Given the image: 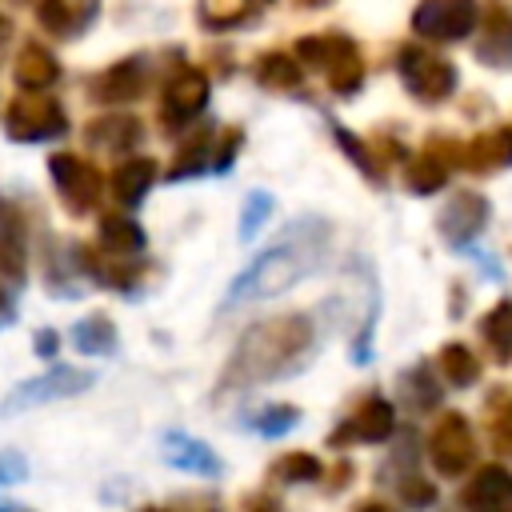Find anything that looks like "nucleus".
Returning <instances> with one entry per match:
<instances>
[{
	"mask_svg": "<svg viewBox=\"0 0 512 512\" xmlns=\"http://www.w3.org/2000/svg\"><path fill=\"white\" fill-rule=\"evenodd\" d=\"M252 424H256L264 436H280V432H288V428L296 424V408H288V404H280V408H264Z\"/></svg>",
	"mask_w": 512,
	"mask_h": 512,
	"instance_id": "7c9ffc66",
	"label": "nucleus"
},
{
	"mask_svg": "<svg viewBox=\"0 0 512 512\" xmlns=\"http://www.w3.org/2000/svg\"><path fill=\"white\" fill-rule=\"evenodd\" d=\"M164 456L176 464V468H188V472H204V476H216L220 472V460L208 444L184 436V432H168L164 436Z\"/></svg>",
	"mask_w": 512,
	"mask_h": 512,
	"instance_id": "dca6fc26",
	"label": "nucleus"
},
{
	"mask_svg": "<svg viewBox=\"0 0 512 512\" xmlns=\"http://www.w3.org/2000/svg\"><path fill=\"white\" fill-rule=\"evenodd\" d=\"M392 424H396L392 404H388L384 396H368V400L360 404V412L340 428V436H332V444H344L348 436H352V440H368V444H376V440H388V436H392Z\"/></svg>",
	"mask_w": 512,
	"mask_h": 512,
	"instance_id": "f8f14e48",
	"label": "nucleus"
},
{
	"mask_svg": "<svg viewBox=\"0 0 512 512\" xmlns=\"http://www.w3.org/2000/svg\"><path fill=\"white\" fill-rule=\"evenodd\" d=\"M444 180H448V168L436 156H420L408 164V188L412 192H436Z\"/></svg>",
	"mask_w": 512,
	"mask_h": 512,
	"instance_id": "bb28decb",
	"label": "nucleus"
},
{
	"mask_svg": "<svg viewBox=\"0 0 512 512\" xmlns=\"http://www.w3.org/2000/svg\"><path fill=\"white\" fill-rule=\"evenodd\" d=\"M484 200L476 196V192H460V196H452L448 200V208L440 212V228H444V236L448 240H468L480 224H484Z\"/></svg>",
	"mask_w": 512,
	"mask_h": 512,
	"instance_id": "2eb2a0df",
	"label": "nucleus"
},
{
	"mask_svg": "<svg viewBox=\"0 0 512 512\" xmlns=\"http://www.w3.org/2000/svg\"><path fill=\"white\" fill-rule=\"evenodd\" d=\"M464 504L472 512H512V472L500 464L480 468L464 492Z\"/></svg>",
	"mask_w": 512,
	"mask_h": 512,
	"instance_id": "9b49d317",
	"label": "nucleus"
},
{
	"mask_svg": "<svg viewBox=\"0 0 512 512\" xmlns=\"http://www.w3.org/2000/svg\"><path fill=\"white\" fill-rule=\"evenodd\" d=\"M0 276H24V224L8 204L0 208Z\"/></svg>",
	"mask_w": 512,
	"mask_h": 512,
	"instance_id": "a211bd4d",
	"label": "nucleus"
},
{
	"mask_svg": "<svg viewBox=\"0 0 512 512\" xmlns=\"http://www.w3.org/2000/svg\"><path fill=\"white\" fill-rule=\"evenodd\" d=\"M88 140L96 148H104V152H124V148H132L140 140V124L132 116H104V120H96L88 128Z\"/></svg>",
	"mask_w": 512,
	"mask_h": 512,
	"instance_id": "412c9836",
	"label": "nucleus"
},
{
	"mask_svg": "<svg viewBox=\"0 0 512 512\" xmlns=\"http://www.w3.org/2000/svg\"><path fill=\"white\" fill-rule=\"evenodd\" d=\"M144 88V64L140 60H120L108 72H100L92 80V96L104 104H120V100H136Z\"/></svg>",
	"mask_w": 512,
	"mask_h": 512,
	"instance_id": "ddd939ff",
	"label": "nucleus"
},
{
	"mask_svg": "<svg viewBox=\"0 0 512 512\" xmlns=\"http://www.w3.org/2000/svg\"><path fill=\"white\" fill-rule=\"evenodd\" d=\"M92 384V372H80V368H52L36 380H24L8 400H4V416L12 412H24L32 404H44V400H60V396H72V392H84Z\"/></svg>",
	"mask_w": 512,
	"mask_h": 512,
	"instance_id": "6e6552de",
	"label": "nucleus"
},
{
	"mask_svg": "<svg viewBox=\"0 0 512 512\" xmlns=\"http://www.w3.org/2000/svg\"><path fill=\"white\" fill-rule=\"evenodd\" d=\"M204 156H208V136H196V144H188V148L176 156V164L168 168V176L180 180V176H188V172H200V168H204Z\"/></svg>",
	"mask_w": 512,
	"mask_h": 512,
	"instance_id": "c756f323",
	"label": "nucleus"
},
{
	"mask_svg": "<svg viewBox=\"0 0 512 512\" xmlns=\"http://www.w3.org/2000/svg\"><path fill=\"white\" fill-rule=\"evenodd\" d=\"M312 344V328L300 316H284V320H268L260 328H252L228 368V380H264V376H280L296 356H304Z\"/></svg>",
	"mask_w": 512,
	"mask_h": 512,
	"instance_id": "f257e3e1",
	"label": "nucleus"
},
{
	"mask_svg": "<svg viewBox=\"0 0 512 512\" xmlns=\"http://www.w3.org/2000/svg\"><path fill=\"white\" fill-rule=\"evenodd\" d=\"M504 164H512V128H492L468 144V168L488 172V168H504Z\"/></svg>",
	"mask_w": 512,
	"mask_h": 512,
	"instance_id": "6ab92c4d",
	"label": "nucleus"
},
{
	"mask_svg": "<svg viewBox=\"0 0 512 512\" xmlns=\"http://www.w3.org/2000/svg\"><path fill=\"white\" fill-rule=\"evenodd\" d=\"M480 56L492 64H508L512 60V12L508 8H492L484 20V36H480Z\"/></svg>",
	"mask_w": 512,
	"mask_h": 512,
	"instance_id": "aec40b11",
	"label": "nucleus"
},
{
	"mask_svg": "<svg viewBox=\"0 0 512 512\" xmlns=\"http://www.w3.org/2000/svg\"><path fill=\"white\" fill-rule=\"evenodd\" d=\"M476 460V440H472V428L460 412H448L436 432H432V464L436 472L444 476H460L468 464Z\"/></svg>",
	"mask_w": 512,
	"mask_h": 512,
	"instance_id": "1a4fd4ad",
	"label": "nucleus"
},
{
	"mask_svg": "<svg viewBox=\"0 0 512 512\" xmlns=\"http://www.w3.org/2000/svg\"><path fill=\"white\" fill-rule=\"evenodd\" d=\"M480 4L476 0H424L412 12V28L428 40H460L476 28Z\"/></svg>",
	"mask_w": 512,
	"mask_h": 512,
	"instance_id": "39448f33",
	"label": "nucleus"
},
{
	"mask_svg": "<svg viewBox=\"0 0 512 512\" xmlns=\"http://www.w3.org/2000/svg\"><path fill=\"white\" fill-rule=\"evenodd\" d=\"M8 320H12V304L0 296V324H8Z\"/></svg>",
	"mask_w": 512,
	"mask_h": 512,
	"instance_id": "c9c22d12",
	"label": "nucleus"
},
{
	"mask_svg": "<svg viewBox=\"0 0 512 512\" xmlns=\"http://www.w3.org/2000/svg\"><path fill=\"white\" fill-rule=\"evenodd\" d=\"M72 344H76L80 352H88V356H104V352L116 348V328H112V320H104V316H88V320H80V324L72 328Z\"/></svg>",
	"mask_w": 512,
	"mask_h": 512,
	"instance_id": "5701e85b",
	"label": "nucleus"
},
{
	"mask_svg": "<svg viewBox=\"0 0 512 512\" xmlns=\"http://www.w3.org/2000/svg\"><path fill=\"white\" fill-rule=\"evenodd\" d=\"M68 128V116L60 108L56 96H44V92H24L8 104V136L12 140H24V144H36V140H52V136H64Z\"/></svg>",
	"mask_w": 512,
	"mask_h": 512,
	"instance_id": "20e7f679",
	"label": "nucleus"
},
{
	"mask_svg": "<svg viewBox=\"0 0 512 512\" xmlns=\"http://www.w3.org/2000/svg\"><path fill=\"white\" fill-rule=\"evenodd\" d=\"M256 80L268 84V88H296V84H300V64H296V56H288V52H268V56L256 64Z\"/></svg>",
	"mask_w": 512,
	"mask_h": 512,
	"instance_id": "393cba45",
	"label": "nucleus"
},
{
	"mask_svg": "<svg viewBox=\"0 0 512 512\" xmlns=\"http://www.w3.org/2000/svg\"><path fill=\"white\" fill-rule=\"evenodd\" d=\"M204 100H208V80H204V72L180 68V72L168 80V88H164L160 116H164V124L180 128V124H188V120L204 108Z\"/></svg>",
	"mask_w": 512,
	"mask_h": 512,
	"instance_id": "9d476101",
	"label": "nucleus"
},
{
	"mask_svg": "<svg viewBox=\"0 0 512 512\" xmlns=\"http://www.w3.org/2000/svg\"><path fill=\"white\" fill-rule=\"evenodd\" d=\"M268 208H272V200H268V196H252V200L244 204V224H240V236H244V240L260 228V220L268 216Z\"/></svg>",
	"mask_w": 512,
	"mask_h": 512,
	"instance_id": "2f4dec72",
	"label": "nucleus"
},
{
	"mask_svg": "<svg viewBox=\"0 0 512 512\" xmlns=\"http://www.w3.org/2000/svg\"><path fill=\"white\" fill-rule=\"evenodd\" d=\"M256 4H264V0H256Z\"/></svg>",
	"mask_w": 512,
	"mask_h": 512,
	"instance_id": "a19ab883",
	"label": "nucleus"
},
{
	"mask_svg": "<svg viewBox=\"0 0 512 512\" xmlns=\"http://www.w3.org/2000/svg\"><path fill=\"white\" fill-rule=\"evenodd\" d=\"M100 248L116 252V256H136L144 248V232L124 216H104L100 220Z\"/></svg>",
	"mask_w": 512,
	"mask_h": 512,
	"instance_id": "4be33fe9",
	"label": "nucleus"
},
{
	"mask_svg": "<svg viewBox=\"0 0 512 512\" xmlns=\"http://www.w3.org/2000/svg\"><path fill=\"white\" fill-rule=\"evenodd\" d=\"M0 512H28V508H12V504H4V500H0Z\"/></svg>",
	"mask_w": 512,
	"mask_h": 512,
	"instance_id": "58836bf2",
	"label": "nucleus"
},
{
	"mask_svg": "<svg viewBox=\"0 0 512 512\" xmlns=\"http://www.w3.org/2000/svg\"><path fill=\"white\" fill-rule=\"evenodd\" d=\"M36 16H40V24H44L48 32H56V36H68V32H72V0H40Z\"/></svg>",
	"mask_w": 512,
	"mask_h": 512,
	"instance_id": "c85d7f7f",
	"label": "nucleus"
},
{
	"mask_svg": "<svg viewBox=\"0 0 512 512\" xmlns=\"http://www.w3.org/2000/svg\"><path fill=\"white\" fill-rule=\"evenodd\" d=\"M440 368H444V380L456 384V388H468V384L480 376V364H476V356H472L464 344H448V348L440 352Z\"/></svg>",
	"mask_w": 512,
	"mask_h": 512,
	"instance_id": "a878e982",
	"label": "nucleus"
},
{
	"mask_svg": "<svg viewBox=\"0 0 512 512\" xmlns=\"http://www.w3.org/2000/svg\"><path fill=\"white\" fill-rule=\"evenodd\" d=\"M400 76H404V88L416 92L420 100H444L452 92V84H456L452 64L432 56V52H424V48H416V44H408L400 52Z\"/></svg>",
	"mask_w": 512,
	"mask_h": 512,
	"instance_id": "423d86ee",
	"label": "nucleus"
},
{
	"mask_svg": "<svg viewBox=\"0 0 512 512\" xmlns=\"http://www.w3.org/2000/svg\"><path fill=\"white\" fill-rule=\"evenodd\" d=\"M432 484H424V480H404V500L412 504V508H428L432 504Z\"/></svg>",
	"mask_w": 512,
	"mask_h": 512,
	"instance_id": "473e14b6",
	"label": "nucleus"
},
{
	"mask_svg": "<svg viewBox=\"0 0 512 512\" xmlns=\"http://www.w3.org/2000/svg\"><path fill=\"white\" fill-rule=\"evenodd\" d=\"M276 476L288 480V484H304V480H316L320 476V460L308 456V452H292L284 460H276Z\"/></svg>",
	"mask_w": 512,
	"mask_h": 512,
	"instance_id": "cd10ccee",
	"label": "nucleus"
},
{
	"mask_svg": "<svg viewBox=\"0 0 512 512\" xmlns=\"http://www.w3.org/2000/svg\"><path fill=\"white\" fill-rule=\"evenodd\" d=\"M360 512H392V508H384V504H364Z\"/></svg>",
	"mask_w": 512,
	"mask_h": 512,
	"instance_id": "4c0bfd02",
	"label": "nucleus"
},
{
	"mask_svg": "<svg viewBox=\"0 0 512 512\" xmlns=\"http://www.w3.org/2000/svg\"><path fill=\"white\" fill-rule=\"evenodd\" d=\"M152 180H156V164L148 156H132L112 172V196L120 204H140L144 192L152 188Z\"/></svg>",
	"mask_w": 512,
	"mask_h": 512,
	"instance_id": "f3484780",
	"label": "nucleus"
},
{
	"mask_svg": "<svg viewBox=\"0 0 512 512\" xmlns=\"http://www.w3.org/2000/svg\"><path fill=\"white\" fill-rule=\"evenodd\" d=\"M296 56H304L308 64H316L336 92H356L360 80H364L360 52H356V44L348 36H304L296 44Z\"/></svg>",
	"mask_w": 512,
	"mask_h": 512,
	"instance_id": "7ed1b4c3",
	"label": "nucleus"
},
{
	"mask_svg": "<svg viewBox=\"0 0 512 512\" xmlns=\"http://www.w3.org/2000/svg\"><path fill=\"white\" fill-rule=\"evenodd\" d=\"M320 264V244L304 240V232H296L292 240L268 248L236 284H232V300H248V296H276L288 284H296L300 276H308Z\"/></svg>",
	"mask_w": 512,
	"mask_h": 512,
	"instance_id": "f03ea898",
	"label": "nucleus"
},
{
	"mask_svg": "<svg viewBox=\"0 0 512 512\" xmlns=\"http://www.w3.org/2000/svg\"><path fill=\"white\" fill-rule=\"evenodd\" d=\"M48 172L56 180V192L60 200L72 208V212H88L96 200H100V172L80 160V156H68V152H56L48 160Z\"/></svg>",
	"mask_w": 512,
	"mask_h": 512,
	"instance_id": "0eeeda50",
	"label": "nucleus"
},
{
	"mask_svg": "<svg viewBox=\"0 0 512 512\" xmlns=\"http://www.w3.org/2000/svg\"><path fill=\"white\" fill-rule=\"evenodd\" d=\"M24 472H28V468H24V460H20V456H12V452H8V456H0V484L20 480Z\"/></svg>",
	"mask_w": 512,
	"mask_h": 512,
	"instance_id": "72a5a7b5",
	"label": "nucleus"
},
{
	"mask_svg": "<svg viewBox=\"0 0 512 512\" xmlns=\"http://www.w3.org/2000/svg\"><path fill=\"white\" fill-rule=\"evenodd\" d=\"M148 512H156V508H148Z\"/></svg>",
	"mask_w": 512,
	"mask_h": 512,
	"instance_id": "ea45409f",
	"label": "nucleus"
},
{
	"mask_svg": "<svg viewBox=\"0 0 512 512\" xmlns=\"http://www.w3.org/2000/svg\"><path fill=\"white\" fill-rule=\"evenodd\" d=\"M36 352L40 356H52L56 352V332H36Z\"/></svg>",
	"mask_w": 512,
	"mask_h": 512,
	"instance_id": "f704fd0d",
	"label": "nucleus"
},
{
	"mask_svg": "<svg viewBox=\"0 0 512 512\" xmlns=\"http://www.w3.org/2000/svg\"><path fill=\"white\" fill-rule=\"evenodd\" d=\"M252 512H280V508H276V504H268V500H264V504H252Z\"/></svg>",
	"mask_w": 512,
	"mask_h": 512,
	"instance_id": "e433bc0d",
	"label": "nucleus"
},
{
	"mask_svg": "<svg viewBox=\"0 0 512 512\" xmlns=\"http://www.w3.org/2000/svg\"><path fill=\"white\" fill-rule=\"evenodd\" d=\"M480 332H484L488 348L496 352V360H508V356H512V300H500V304L484 316Z\"/></svg>",
	"mask_w": 512,
	"mask_h": 512,
	"instance_id": "b1692460",
	"label": "nucleus"
},
{
	"mask_svg": "<svg viewBox=\"0 0 512 512\" xmlns=\"http://www.w3.org/2000/svg\"><path fill=\"white\" fill-rule=\"evenodd\" d=\"M12 76H16V84H20L24 92H44V88L60 76V64H56V56H52L44 44H24L20 56H16Z\"/></svg>",
	"mask_w": 512,
	"mask_h": 512,
	"instance_id": "4468645a",
	"label": "nucleus"
}]
</instances>
